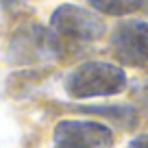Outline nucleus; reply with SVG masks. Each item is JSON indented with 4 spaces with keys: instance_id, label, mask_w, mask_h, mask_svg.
<instances>
[{
    "instance_id": "nucleus-2",
    "label": "nucleus",
    "mask_w": 148,
    "mask_h": 148,
    "mask_svg": "<svg viewBox=\"0 0 148 148\" xmlns=\"http://www.w3.org/2000/svg\"><path fill=\"white\" fill-rule=\"evenodd\" d=\"M59 37L52 31L39 26V24H24L11 35L9 39V55L11 63H37L50 57L59 55Z\"/></svg>"
},
{
    "instance_id": "nucleus-10",
    "label": "nucleus",
    "mask_w": 148,
    "mask_h": 148,
    "mask_svg": "<svg viewBox=\"0 0 148 148\" xmlns=\"http://www.w3.org/2000/svg\"><path fill=\"white\" fill-rule=\"evenodd\" d=\"M142 9H144V11L148 13V0H142Z\"/></svg>"
},
{
    "instance_id": "nucleus-4",
    "label": "nucleus",
    "mask_w": 148,
    "mask_h": 148,
    "mask_svg": "<svg viewBox=\"0 0 148 148\" xmlns=\"http://www.w3.org/2000/svg\"><path fill=\"white\" fill-rule=\"evenodd\" d=\"M50 28L57 37L74 42H94L105 33V24L96 13L79 5H61L50 15Z\"/></svg>"
},
{
    "instance_id": "nucleus-1",
    "label": "nucleus",
    "mask_w": 148,
    "mask_h": 148,
    "mask_svg": "<svg viewBox=\"0 0 148 148\" xmlns=\"http://www.w3.org/2000/svg\"><path fill=\"white\" fill-rule=\"evenodd\" d=\"M126 87V74L109 61H85L65 76L63 89L70 98L83 100L96 96H113Z\"/></svg>"
},
{
    "instance_id": "nucleus-8",
    "label": "nucleus",
    "mask_w": 148,
    "mask_h": 148,
    "mask_svg": "<svg viewBox=\"0 0 148 148\" xmlns=\"http://www.w3.org/2000/svg\"><path fill=\"white\" fill-rule=\"evenodd\" d=\"M126 148H148V133L133 137V139L129 142V146H126Z\"/></svg>"
},
{
    "instance_id": "nucleus-3",
    "label": "nucleus",
    "mask_w": 148,
    "mask_h": 148,
    "mask_svg": "<svg viewBox=\"0 0 148 148\" xmlns=\"http://www.w3.org/2000/svg\"><path fill=\"white\" fill-rule=\"evenodd\" d=\"M109 50L124 65L131 68L148 65V22L124 20L116 24L109 37Z\"/></svg>"
},
{
    "instance_id": "nucleus-5",
    "label": "nucleus",
    "mask_w": 148,
    "mask_h": 148,
    "mask_svg": "<svg viewBox=\"0 0 148 148\" xmlns=\"http://www.w3.org/2000/svg\"><path fill=\"white\" fill-rule=\"evenodd\" d=\"M52 148H111L113 133L94 120H61L52 133Z\"/></svg>"
},
{
    "instance_id": "nucleus-6",
    "label": "nucleus",
    "mask_w": 148,
    "mask_h": 148,
    "mask_svg": "<svg viewBox=\"0 0 148 148\" xmlns=\"http://www.w3.org/2000/svg\"><path fill=\"white\" fill-rule=\"evenodd\" d=\"M89 7L105 15H129L142 9V0H87Z\"/></svg>"
},
{
    "instance_id": "nucleus-7",
    "label": "nucleus",
    "mask_w": 148,
    "mask_h": 148,
    "mask_svg": "<svg viewBox=\"0 0 148 148\" xmlns=\"http://www.w3.org/2000/svg\"><path fill=\"white\" fill-rule=\"evenodd\" d=\"M83 111H87V113H105V116L113 118V120L122 122L124 126H133L135 122H137V113H135L133 107L129 105H107V107H81Z\"/></svg>"
},
{
    "instance_id": "nucleus-9",
    "label": "nucleus",
    "mask_w": 148,
    "mask_h": 148,
    "mask_svg": "<svg viewBox=\"0 0 148 148\" xmlns=\"http://www.w3.org/2000/svg\"><path fill=\"white\" fill-rule=\"evenodd\" d=\"M18 2H24V0H0V7H13Z\"/></svg>"
}]
</instances>
